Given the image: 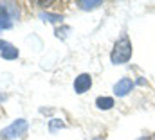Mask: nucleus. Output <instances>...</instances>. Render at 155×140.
<instances>
[{"instance_id": "1", "label": "nucleus", "mask_w": 155, "mask_h": 140, "mask_svg": "<svg viewBox=\"0 0 155 140\" xmlns=\"http://www.w3.org/2000/svg\"><path fill=\"white\" fill-rule=\"evenodd\" d=\"M132 52H134V47H132V41L128 36H121L116 41L112 52H110V61L114 65H123V63H128L132 59Z\"/></svg>"}, {"instance_id": "2", "label": "nucleus", "mask_w": 155, "mask_h": 140, "mask_svg": "<svg viewBox=\"0 0 155 140\" xmlns=\"http://www.w3.org/2000/svg\"><path fill=\"white\" fill-rule=\"evenodd\" d=\"M20 18V7L16 2H0V31H7Z\"/></svg>"}, {"instance_id": "3", "label": "nucleus", "mask_w": 155, "mask_h": 140, "mask_svg": "<svg viewBox=\"0 0 155 140\" xmlns=\"http://www.w3.org/2000/svg\"><path fill=\"white\" fill-rule=\"evenodd\" d=\"M29 129V122L25 119H16L13 120L9 126H5L2 131H0V138L2 140H13V138H20L27 133Z\"/></svg>"}, {"instance_id": "4", "label": "nucleus", "mask_w": 155, "mask_h": 140, "mask_svg": "<svg viewBox=\"0 0 155 140\" xmlns=\"http://www.w3.org/2000/svg\"><path fill=\"white\" fill-rule=\"evenodd\" d=\"M90 88H92V75L90 74L83 72V74H79L76 79H74V92H76L78 95H83Z\"/></svg>"}, {"instance_id": "5", "label": "nucleus", "mask_w": 155, "mask_h": 140, "mask_svg": "<svg viewBox=\"0 0 155 140\" xmlns=\"http://www.w3.org/2000/svg\"><path fill=\"white\" fill-rule=\"evenodd\" d=\"M134 86H135V83L130 77H123V79H119L114 84V94H116L117 97H126L134 90Z\"/></svg>"}, {"instance_id": "6", "label": "nucleus", "mask_w": 155, "mask_h": 140, "mask_svg": "<svg viewBox=\"0 0 155 140\" xmlns=\"http://www.w3.org/2000/svg\"><path fill=\"white\" fill-rule=\"evenodd\" d=\"M18 49L15 47V45H7V47H4L2 50H0V56H2V59H7V61H11V59H16L18 58Z\"/></svg>"}, {"instance_id": "7", "label": "nucleus", "mask_w": 155, "mask_h": 140, "mask_svg": "<svg viewBox=\"0 0 155 140\" xmlns=\"http://www.w3.org/2000/svg\"><path fill=\"white\" fill-rule=\"evenodd\" d=\"M116 104V101H114V97H107V95H99L97 99H96V106L99 108V110H112Z\"/></svg>"}, {"instance_id": "8", "label": "nucleus", "mask_w": 155, "mask_h": 140, "mask_svg": "<svg viewBox=\"0 0 155 140\" xmlns=\"http://www.w3.org/2000/svg\"><path fill=\"white\" fill-rule=\"evenodd\" d=\"M78 5H79V9H83V11H92V9H97L99 5H103V2L101 0H78L76 2Z\"/></svg>"}, {"instance_id": "9", "label": "nucleus", "mask_w": 155, "mask_h": 140, "mask_svg": "<svg viewBox=\"0 0 155 140\" xmlns=\"http://www.w3.org/2000/svg\"><path fill=\"white\" fill-rule=\"evenodd\" d=\"M40 18H41V20H47V22H51V24H61V20H63L61 14H52V13H41Z\"/></svg>"}, {"instance_id": "10", "label": "nucleus", "mask_w": 155, "mask_h": 140, "mask_svg": "<svg viewBox=\"0 0 155 140\" xmlns=\"http://www.w3.org/2000/svg\"><path fill=\"white\" fill-rule=\"evenodd\" d=\"M65 128V122L61 119H51L49 120V131L51 133H56L58 129H63Z\"/></svg>"}, {"instance_id": "11", "label": "nucleus", "mask_w": 155, "mask_h": 140, "mask_svg": "<svg viewBox=\"0 0 155 140\" xmlns=\"http://www.w3.org/2000/svg\"><path fill=\"white\" fill-rule=\"evenodd\" d=\"M65 33H69V27H63L61 31L58 29V31H56V36H58V38H65V36H67Z\"/></svg>"}, {"instance_id": "12", "label": "nucleus", "mask_w": 155, "mask_h": 140, "mask_svg": "<svg viewBox=\"0 0 155 140\" xmlns=\"http://www.w3.org/2000/svg\"><path fill=\"white\" fill-rule=\"evenodd\" d=\"M36 4H38V5H41V7H49V5H51L52 2H51V0H47V2H41V0H38Z\"/></svg>"}, {"instance_id": "13", "label": "nucleus", "mask_w": 155, "mask_h": 140, "mask_svg": "<svg viewBox=\"0 0 155 140\" xmlns=\"http://www.w3.org/2000/svg\"><path fill=\"white\" fill-rule=\"evenodd\" d=\"M7 45H9V43H7V41H4V40H0V50H2V49H4V47H7Z\"/></svg>"}, {"instance_id": "14", "label": "nucleus", "mask_w": 155, "mask_h": 140, "mask_svg": "<svg viewBox=\"0 0 155 140\" xmlns=\"http://www.w3.org/2000/svg\"><path fill=\"white\" fill-rule=\"evenodd\" d=\"M5 97H7L5 94H0V103H2V101H5Z\"/></svg>"}, {"instance_id": "15", "label": "nucleus", "mask_w": 155, "mask_h": 140, "mask_svg": "<svg viewBox=\"0 0 155 140\" xmlns=\"http://www.w3.org/2000/svg\"><path fill=\"white\" fill-rule=\"evenodd\" d=\"M137 140H150V137H141V138H137Z\"/></svg>"}, {"instance_id": "16", "label": "nucleus", "mask_w": 155, "mask_h": 140, "mask_svg": "<svg viewBox=\"0 0 155 140\" xmlns=\"http://www.w3.org/2000/svg\"><path fill=\"white\" fill-rule=\"evenodd\" d=\"M92 140H105V137H96V138H92Z\"/></svg>"}, {"instance_id": "17", "label": "nucleus", "mask_w": 155, "mask_h": 140, "mask_svg": "<svg viewBox=\"0 0 155 140\" xmlns=\"http://www.w3.org/2000/svg\"><path fill=\"white\" fill-rule=\"evenodd\" d=\"M150 140H155V135H153V137H152V138H150Z\"/></svg>"}]
</instances>
